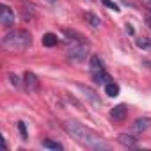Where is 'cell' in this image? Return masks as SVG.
Returning <instances> with one entry per match:
<instances>
[{"instance_id":"obj_11","label":"cell","mask_w":151,"mask_h":151,"mask_svg":"<svg viewBox=\"0 0 151 151\" xmlns=\"http://www.w3.org/2000/svg\"><path fill=\"white\" fill-rule=\"evenodd\" d=\"M84 18H86V22H87L93 29H98V27L101 25V20H100L96 14H93V13H86V14H84Z\"/></svg>"},{"instance_id":"obj_6","label":"cell","mask_w":151,"mask_h":151,"mask_svg":"<svg viewBox=\"0 0 151 151\" xmlns=\"http://www.w3.org/2000/svg\"><path fill=\"white\" fill-rule=\"evenodd\" d=\"M126 114H128V109H126V105H116L112 110H110V117L114 119V121H117V123H121V121H124L126 119Z\"/></svg>"},{"instance_id":"obj_2","label":"cell","mask_w":151,"mask_h":151,"mask_svg":"<svg viewBox=\"0 0 151 151\" xmlns=\"http://www.w3.org/2000/svg\"><path fill=\"white\" fill-rule=\"evenodd\" d=\"M30 45H32V36L29 30H23V29L11 30L2 39V46L9 52H23Z\"/></svg>"},{"instance_id":"obj_4","label":"cell","mask_w":151,"mask_h":151,"mask_svg":"<svg viewBox=\"0 0 151 151\" xmlns=\"http://www.w3.org/2000/svg\"><path fill=\"white\" fill-rule=\"evenodd\" d=\"M0 22H2L4 27H13L14 25V13L9 6L0 7Z\"/></svg>"},{"instance_id":"obj_5","label":"cell","mask_w":151,"mask_h":151,"mask_svg":"<svg viewBox=\"0 0 151 151\" xmlns=\"http://www.w3.org/2000/svg\"><path fill=\"white\" fill-rule=\"evenodd\" d=\"M23 84H25V87L29 91H37V87H39V80H37V77H36L32 71H25V75H23Z\"/></svg>"},{"instance_id":"obj_20","label":"cell","mask_w":151,"mask_h":151,"mask_svg":"<svg viewBox=\"0 0 151 151\" xmlns=\"http://www.w3.org/2000/svg\"><path fill=\"white\" fill-rule=\"evenodd\" d=\"M103 4H105L107 7H110V9H114V11H119V9H117V6H116L114 2H110V0H103Z\"/></svg>"},{"instance_id":"obj_7","label":"cell","mask_w":151,"mask_h":151,"mask_svg":"<svg viewBox=\"0 0 151 151\" xmlns=\"http://www.w3.org/2000/svg\"><path fill=\"white\" fill-rule=\"evenodd\" d=\"M93 78H94V82L96 84H100V86H107L109 82H112V78H110V75L105 71V69H101V71H96V73H93Z\"/></svg>"},{"instance_id":"obj_14","label":"cell","mask_w":151,"mask_h":151,"mask_svg":"<svg viewBox=\"0 0 151 151\" xmlns=\"http://www.w3.org/2000/svg\"><path fill=\"white\" fill-rule=\"evenodd\" d=\"M101 69H103V62L100 60L98 55H93L91 57V71L96 73V71H101Z\"/></svg>"},{"instance_id":"obj_3","label":"cell","mask_w":151,"mask_h":151,"mask_svg":"<svg viewBox=\"0 0 151 151\" xmlns=\"http://www.w3.org/2000/svg\"><path fill=\"white\" fill-rule=\"evenodd\" d=\"M87 43H77L75 46H71L69 50H68V57L71 59V60H75V62H84L86 60V57H87V46H86Z\"/></svg>"},{"instance_id":"obj_1","label":"cell","mask_w":151,"mask_h":151,"mask_svg":"<svg viewBox=\"0 0 151 151\" xmlns=\"http://www.w3.org/2000/svg\"><path fill=\"white\" fill-rule=\"evenodd\" d=\"M62 126H64V130L75 140L80 142L86 147H91V149H109V144L98 133H94L93 130L86 128L84 124H80L77 121H66V123H62Z\"/></svg>"},{"instance_id":"obj_16","label":"cell","mask_w":151,"mask_h":151,"mask_svg":"<svg viewBox=\"0 0 151 151\" xmlns=\"http://www.w3.org/2000/svg\"><path fill=\"white\" fill-rule=\"evenodd\" d=\"M137 46L142 48V50H146V52H151V39H147V37H139V39H137Z\"/></svg>"},{"instance_id":"obj_22","label":"cell","mask_w":151,"mask_h":151,"mask_svg":"<svg viewBox=\"0 0 151 151\" xmlns=\"http://www.w3.org/2000/svg\"><path fill=\"white\" fill-rule=\"evenodd\" d=\"M146 23H147V27L151 29V16H147V18H146Z\"/></svg>"},{"instance_id":"obj_21","label":"cell","mask_w":151,"mask_h":151,"mask_svg":"<svg viewBox=\"0 0 151 151\" xmlns=\"http://www.w3.org/2000/svg\"><path fill=\"white\" fill-rule=\"evenodd\" d=\"M144 4H146L147 9H151V0H144Z\"/></svg>"},{"instance_id":"obj_23","label":"cell","mask_w":151,"mask_h":151,"mask_svg":"<svg viewBox=\"0 0 151 151\" xmlns=\"http://www.w3.org/2000/svg\"><path fill=\"white\" fill-rule=\"evenodd\" d=\"M46 2H50V4H55V2H57V0H46Z\"/></svg>"},{"instance_id":"obj_8","label":"cell","mask_w":151,"mask_h":151,"mask_svg":"<svg viewBox=\"0 0 151 151\" xmlns=\"http://www.w3.org/2000/svg\"><path fill=\"white\" fill-rule=\"evenodd\" d=\"M64 36L69 39V41H75V43H86V37L77 32V30H71V29H64Z\"/></svg>"},{"instance_id":"obj_13","label":"cell","mask_w":151,"mask_h":151,"mask_svg":"<svg viewBox=\"0 0 151 151\" xmlns=\"http://www.w3.org/2000/svg\"><path fill=\"white\" fill-rule=\"evenodd\" d=\"M57 43H59V39H57V36H55V34L48 32V34H45V36H43V45H45V46H55Z\"/></svg>"},{"instance_id":"obj_18","label":"cell","mask_w":151,"mask_h":151,"mask_svg":"<svg viewBox=\"0 0 151 151\" xmlns=\"http://www.w3.org/2000/svg\"><path fill=\"white\" fill-rule=\"evenodd\" d=\"M18 130H20V133H22V139H23V140H27V139H29V135H27V130H25V123H22V121H20V123H18Z\"/></svg>"},{"instance_id":"obj_10","label":"cell","mask_w":151,"mask_h":151,"mask_svg":"<svg viewBox=\"0 0 151 151\" xmlns=\"http://www.w3.org/2000/svg\"><path fill=\"white\" fill-rule=\"evenodd\" d=\"M151 126V119L149 117H139V119H135V123H133V130L135 132H144V130H147Z\"/></svg>"},{"instance_id":"obj_12","label":"cell","mask_w":151,"mask_h":151,"mask_svg":"<svg viewBox=\"0 0 151 151\" xmlns=\"http://www.w3.org/2000/svg\"><path fill=\"white\" fill-rule=\"evenodd\" d=\"M105 93H107V96L116 98V96L119 94V86H117V84H114V82H109V84L105 86Z\"/></svg>"},{"instance_id":"obj_15","label":"cell","mask_w":151,"mask_h":151,"mask_svg":"<svg viewBox=\"0 0 151 151\" xmlns=\"http://www.w3.org/2000/svg\"><path fill=\"white\" fill-rule=\"evenodd\" d=\"M80 89L84 91V94L87 96V100H91L93 103H100V100H98V96H96V93H94L93 89H89V87H84V86H80Z\"/></svg>"},{"instance_id":"obj_19","label":"cell","mask_w":151,"mask_h":151,"mask_svg":"<svg viewBox=\"0 0 151 151\" xmlns=\"http://www.w3.org/2000/svg\"><path fill=\"white\" fill-rule=\"evenodd\" d=\"M9 82H11V86H14V87H20L22 86V82H20V78L16 77V75H9Z\"/></svg>"},{"instance_id":"obj_17","label":"cell","mask_w":151,"mask_h":151,"mask_svg":"<svg viewBox=\"0 0 151 151\" xmlns=\"http://www.w3.org/2000/svg\"><path fill=\"white\" fill-rule=\"evenodd\" d=\"M43 146L45 147H48V149H62V144H59V142H55V140H50V139H45L43 140Z\"/></svg>"},{"instance_id":"obj_9","label":"cell","mask_w":151,"mask_h":151,"mask_svg":"<svg viewBox=\"0 0 151 151\" xmlns=\"http://www.w3.org/2000/svg\"><path fill=\"white\" fill-rule=\"evenodd\" d=\"M117 142L123 144V146H126V147H133V146H137V137H133V135H126V133H121V135L117 137Z\"/></svg>"}]
</instances>
